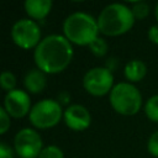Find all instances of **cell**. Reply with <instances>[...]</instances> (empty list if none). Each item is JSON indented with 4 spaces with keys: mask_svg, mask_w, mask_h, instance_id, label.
<instances>
[{
    "mask_svg": "<svg viewBox=\"0 0 158 158\" xmlns=\"http://www.w3.org/2000/svg\"><path fill=\"white\" fill-rule=\"evenodd\" d=\"M2 107L14 118L25 117L26 115L30 114L32 109L28 93L21 89H15L10 93H6Z\"/></svg>",
    "mask_w": 158,
    "mask_h": 158,
    "instance_id": "9",
    "label": "cell"
},
{
    "mask_svg": "<svg viewBox=\"0 0 158 158\" xmlns=\"http://www.w3.org/2000/svg\"><path fill=\"white\" fill-rule=\"evenodd\" d=\"M98 26L100 33L109 37H116L128 32L135 25V16L125 4H109L98 16Z\"/></svg>",
    "mask_w": 158,
    "mask_h": 158,
    "instance_id": "2",
    "label": "cell"
},
{
    "mask_svg": "<svg viewBox=\"0 0 158 158\" xmlns=\"http://www.w3.org/2000/svg\"><path fill=\"white\" fill-rule=\"evenodd\" d=\"M147 151L151 156L158 158V131L153 132L147 141Z\"/></svg>",
    "mask_w": 158,
    "mask_h": 158,
    "instance_id": "19",
    "label": "cell"
},
{
    "mask_svg": "<svg viewBox=\"0 0 158 158\" xmlns=\"http://www.w3.org/2000/svg\"><path fill=\"white\" fill-rule=\"evenodd\" d=\"M14 149L20 158H38L43 149L41 135L35 128H21L14 137Z\"/></svg>",
    "mask_w": 158,
    "mask_h": 158,
    "instance_id": "8",
    "label": "cell"
},
{
    "mask_svg": "<svg viewBox=\"0 0 158 158\" xmlns=\"http://www.w3.org/2000/svg\"><path fill=\"white\" fill-rule=\"evenodd\" d=\"M63 120L68 128L75 132H81L89 128L91 123V115L85 106L80 104H72L64 109Z\"/></svg>",
    "mask_w": 158,
    "mask_h": 158,
    "instance_id": "10",
    "label": "cell"
},
{
    "mask_svg": "<svg viewBox=\"0 0 158 158\" xmlns=\"http://www.w3.org/2000/svg\"><path fill=\"white\" fill-rule=\"evenodd\" d=\"M47 74L38 68L30 69L23 77V86L27 93L40 94L44 90L47 85Z\"/></svg>",
    "mask_w": 158,
    "mask_h": 158,
    "instance_id": "11",
    "label": "cell"
},
{
    "mask_svg": "<svg viewBox=\"0 0 158 158\" xmlns=\"http://www.w3.org/2000/svg\"><path fill=\"white\" fill-rule=\"evenodd\" d=\"M16 84H17V80H16V77L14 73H11L9 70H4L1 73L0 85H1L2 90H5L6 93H10V91L16 89Z\"/></svg>",
    "mask_w": 158,
    "mask_h": 158,
    "instance_id": "16",
    "label": "cell"
},
{
    "mask_svg": "<svg viewBox=\"0 0 158 158\" xmlns=\"http://www.w3.org/2000/svg\"><path fill=\"white\" fill-rule=\"evenodd\" d=\"M131 11L136 20H144L149 15V5L144 1H137L131 6Z\"/></svg>",
    "mask_w": 158,
    "mask_h": 158,
    "instance_id": "17",
    "label": "cell"
},
{
    "mask_svg": "<svg viewBox=\"0 0 158 158\" xmlns=\"http://www.w3.org/2000/svg\"><path fill=\"white\" fill-rule=\"evenodd\" d=\"M147 74V65L141 59H132L126 63L123 68V75L128 83H138Z\"/></svg>",
    "mask_w": 158,
    "mask_h": 158,
    "instance_id": "13",
    "label": "cell"
},
{
    "mask_svg": "<svg viewBox=\"0 0 158 158\" xmlns=\"http://www.w3.org/2000/svg\"><path fill=\"white\" fill-rule=\"evenodd\" d=\"M148 40L153 44L158 46V23L149 27V30H148Z\"/></svg>",
    "mask_w": 158,
    "mask_h": 158,
    "instance_id": "22",
    "label": "cell"
},
{
    "mask_svg": "<svg viewBox=\"0 0 158 158\" xmlns=\"http://www.w3.org/2000/svg\"><path fill=\"white\" fill-rule=\"evenodd\" d=\"M52 5L51 0H26L23 2V9L28 17L36 21L46 19L52 10Z\"/></svg>",
    "mask_w": 158,
    "mask_h": 158,
    "instance_id": "12",
    "label": "cell"
},
{
    "mask_svg": "<svg viewBox=\"0 0 158 158\" xmlns=\"http://www.w3.org/2000/svg\"><path fill=\"white\" fill-rule=\"evenodd\" d=\"M109 101L114 111L123 116H133L142 107V95L139 90L128 81L115 84L109 94Z\"/></svg>",
    "mask_w": 158,
    "mask_h": 158,
    "instance_id": "4",
    "label": "cell"
},
{
    "mask_svg": "<svg viewBox=\"0 0 158 158\" xmlns=\"http://www.w3.org/2000/svg\"><path fill=\"white\" fill-rule=\"evenodd\" d=\"M112 72L106 67H94L83 77V88L93 96H105L114 88Z\"/></svg>",
    "mask_w": 158,
    "mask_h": 158,
    "instance_id": "7",
    "label": "cell"
},
{
    "mask_svg": "<svg viewBox=\"0 0 158 158\" xmlns=\"http://www.w3.org/2000/svg\"><path fill=\"white\" fill-rule=\"evenodd\" d=\"M154 16H156V20L158 22V4L156 5V9H154Z\"/></svg>",
    "mask_w": 158,
    "mask_h": 158,
    "instance_id": "24",
    "label": "cell"
},
{
    "mask_svg": "<svg viewBox=\"0 0 158 158\" xmlns=\"http://www.w3.org/2000/svg\"><path fill=\"white\" fill-rule=\"evenodd\" d=\"M98 20L91 15L77 11L65 17L63 22V36L77 46H88L99 37Z\"/></svg>",
    "mask_w": 158,
    "mask_h": 158,
    "instance_id": "3",
    "label": "cell"
},
{
    "mask_svg": "<svg viewBox=\"0 0 158 158\" xmlns=\"http://www.w3.org/2000/svg\"><path fill=\"white\" fill-rule=\"evenodd\" d=\"M15 157V149L11 148L5 142L0 143V158H14Z\"/></svg>",
    "mask_w": 158,
    "mask_h": 158,
    "instance_id": "21",
    "label": "cell"
},
{
    "mask_svg": "<svg viewBox=\"0 0 158 158\" xmlns=\"http://www.w3.org/2000/svg\"><path fill=\"white\" fill-rule=\"evenodd\" d=\"M63 112L64 111L58 100L43 99L32 106L28 114V120L35 128L48 130L59 123L63 118Z\"/></svg>",
    "mask_w": 158,
    "mask_h": 158,
    "instance_id": "5",
    "label": "cell"
},
{
    "mask_svg": "<svg viewBox=\"0 0 158 158\" xmlns=\"http://www.w3.org/2000/svg\"><path fill=\"white\" fill-rule=\"evenodd\" d=\"M38 158H64V153L60 147L56 144H48L43 147Z\"/></svg>",
    "mask_w": 158,
    "mask_h": 158,
    "instance_id": "18",
    "label": "cell"
},
{
    "mask_svg": "<svg viewBox=\"0 0 158 158\" xmlns=\"http://www.w3.org/2000/svg\"><path fill=\"white\" fill-rule=\"evenodd\" d=\"M11 38L21 49H35L42 41V32L36 21L31 19H21L12 25Z\"/></svg>",
    "mask_w": 158,
    "mask_h": 158,
    "instance_id": "6",
    "label": "cell"
},
{
    "mask_svg": "<svg viewBox=\"0 0 158 158\" xmlns=\"http://www.w3.org/2000/svg\"><path fill=\"white\" fill-rule=\"evenodd\" d=\"M144 114L152 122H158V94L152 95L144 104Z\"/></svg>",
    "mask_w": 158,
    "mask_h": 158,
    "instance_id": "14",
    "label": "cell"
},
{
    "mask_svg": "<svg viewBox=\"0 0 158 158\" xmlns=\"http://www.w3.org/2000/svg\"><path fill=\"white\" fill-rule=\"evenodd\" d=\"M10 115L6 112V110L4 107H0V135H5L11 125V120H10Z\"/></svg>",
    "mask_w": 158,
    "mask_h": 158,
    "instance_id": "20",
    "label": "cell"
},
{
    "mask_svg": "<svg viewBox=\"0 0 158 158\" xmlns=\"http://www.w3.org/2000/svg\"><path fill=\"white\" fill-rule=\"evenodd\" d=\"M69 100H70V95H69L68 93H65V91L59 93V95H58V102H59L60 105L67 104Z\"/></svg>",
    "mask_w": 158,
    "mask_h": 158,
    "instance_id": "23",
    "label": "cell"
},
{
    "mask_svg": "<svg viewBox=\"0 0 158 158\" xmlns=\"http://www.w3.org/2000/svg\"><path fill=\"white\" fill-rule=\"evenodd\" d=\"M36 68L46 74H58L67 69L73 59L72 43L63 35H49L42 38L33 51Z\"/></svg>",
    "mask_w": 158,
    "mask_h": 158,
    "instance_id": "1",
    "label": "cell"
},
{
    "mask_svg": "<svg viewBox=\"0 0 158 158\" xmlns=\"http://www.w3.org/2000/svg\"><path fill=\"white\" fill-rule=\"evenodd\" d=\"M89 51L98 58L105 57L109 51V44L102 37H98L89 44Z\"/></svg>",
    "mask_w": 158,
    "mask_h": 158,
    "instance_id": "15",
    "label": "cell"
}]
</instances>
